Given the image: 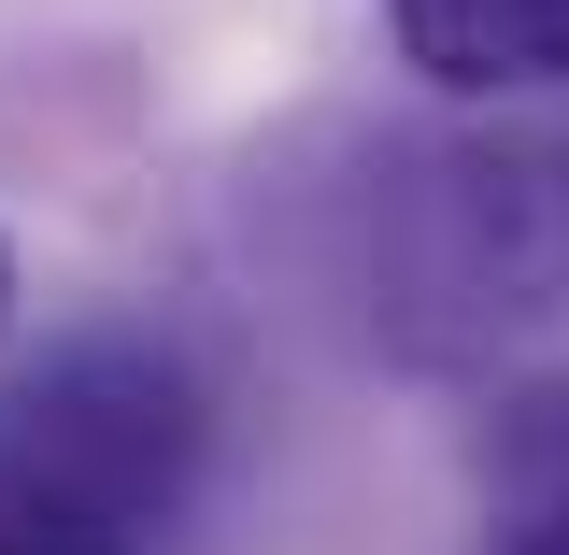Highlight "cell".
<instances>
[{
	"label": "cell",
	"mask_w": 569,
	"mask_h": 555,
	"mask_svg": "<svg viewBox=\"0 0 569 555\" xmlns=\"http://www.w3.org/2000/svg\"><path fill=\"white\" fill-rule=\"evenodd\" d=\"M0 442H29L58 485H86L129 527H171L186 485H200V385L157 343H58L0 399Z\"/></svg>",
	"instance_id": "cell-1"
},
{
	"label": "cell",
	"mask_w": 569,
	"mask_h": 555,
	"mask_svg": "<svg viewBox=\"0 0 569 555\" xmlns=\"http://www.w3.org/2000/svg\"><path fill=\"white\" fill-rule=\"evenodd\" d=\"M399 58L456 100H527V86H569V0H385Z\"/></svg>",
	"instance_id": "cell-2"
},
{
	"label": "cell",
	"mask_w": 569,
	"mask_h": 555,
	"mask_svg": "<svg viewBox=\"0 0 569 555\" xmlns=\"http://www.w3.org/2000/svg\"><path fill=\"white\" fill-rule=\"evenodd\" d=\"M485 527H498V555H569V385L498 399V427H485Z\"/></svg>",
	"instance_id": "cell-3"
},
{
	"label": "cell",
	"mask_w": 569,
	"mask_h": 555,
	"mask_svg": "<svg viewBox=\"0 0 569 555\" xmlns=\"http://www.w3.org/2000/svg\"><path fill=\"white\" fill-rule=\"evenodd\" d=\"M0 555H142V527L100 513L86 485H58L29 442H0Z\"/></svg>",
	"instance_id": "cell-4"
},
{
	"label": "cell",
	"mask_w": 569,
	"mask_h": 555,
	"mask_svg": "<svg viewBox=\"0 0 569 555\" xmlns=\"http://www.w3.org/2000/svg\"><path fill=\"white\" fill-rule=\"evenodd\" d=\"M0 299H14V257H0Z\"/></svg>",
	"instance_id": "cell-5"
}]
</instances>
